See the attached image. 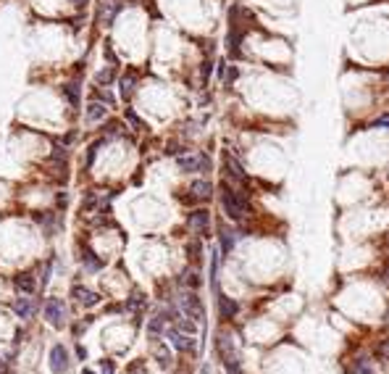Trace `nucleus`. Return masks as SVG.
Returning <instances> with one entry per match:
<instances>
[{
	"instance_id": "nucleus-31",
	"label": "nucleus",
	"mask_w": 389,
	"mask_h": 374,
	"mask_svg": "<svg viewBox=\"0 0 389 374\" xmlns=\"http://www.w3.org/2000/svg\"><path fill=\"white\" fill-rule=\"evenodd\" d=\"M103 53H105V56H108V61H111V64H119V61H116V53H113V48H111V42H105Z\"/></svg>"
},
{
	"instance_id": "nucleus-20",
	"label": "nucleus",
	"mask_w": 389,
	"mask_h": 374,
	"mask_svg": "<svg viewBox=\"0 0 389 374\" xmlns=\"http://www.w3.org/2000/svg\"><path fill=\"white\" fill-rule=\"evenodd\" d=\"M181 285H184V287H192V290H195L197 285H200V274H197L195 269H187L184 274H181Z\"/></svg>"
},
{
	"instance_id": "nucleus-33",
	"label": "nucleus",
	"mask_w": 389,
	"mask_h": 374,
	"mask_svg": "<svg viewBox=\"0 0 389 374\" xmlns=\"http://www.w3.org/2000/svg\"><path fill=\"white\" fill-rule=\"evenodd\" d=\"M216 74H218V79H224V77H226V64H218Z\"/></svg>"
},
{
	"instance_id": "nucleus-8",
	"label": "nucleus",
	"mask_w": 389,
	"mask_h": 374,
	"mask_svg": "<svg viewBox=\"0 0 389 374\" xmlns=\"http://www.w3.org/2000/svg\"><path fill=\"white\" fill-rule=\"evenodd\" d=\"M169 340H171V345L177 348V350H189V348H195V340H192V335H187V332H179L177 327H174V330H169Z\"/></svg>"
},
{
	"instance_id": "nucleus-1",
	"label": "nucleus",
	"mask_w": 389,
	"mask_h": 374,
	"mask_svg": "<svg viewBox=\"0 0 389 374\" xmlns=\"http://www.w3.org/2000/svg\"><path fill=\"white\" fill-rule=\"evenodd\" d=\"M221 203H224V211H226L234 221L245 219L247 213H250L247 198L242 195V193H234V190L229 187V185H224V190H221Z\"/></svg>"
},
{
	"instance_id": "nucleus-2",
	"label": "nucleus",
	"mask_w": 389,
	"mask_h": 374,
	"mask_svg": "<svg viewBox=\"0 0 389 374\" xmlns=\"http://www.w3.org/2000/svg\"><path fill=\"white\" fill-rule=\"evenodd\" d=\"M179 306L181 311L192 319V322H203L205 319V308H203V303H200V298H197L192 290H184V293L179 295Z\"/></svg>"
},
{
	"instance_id": "nucleus-10",
	"label": "nucleus",
	"mask_w": 389,
	"mask_h": 374,
	"mask_svg": "<svg viewBox=\"0 0 389 374\" xmlns=\"http://www.w3.org/2000/svg\"><path fill=\"white\" fill-rule=\"evenodd\" d=\"M105 113H108L105 103L92 101V103L87 105V111H85V121H87V124H97V121H103V119H105Z\"/></svg>"
},
{
	"instance_id": "nucleus-5",
	"label": "nucleus",
	"mask_w": 389,
	"mask_h": 374,
	"mask_svg": "<svg viewBox=\"0 0 389 374\" xmlns=\"http://www.w3.org/2000/svg\"><path fill=\"white\" fill-rule=\"evenodd\" d=\"M68 369V353L63 345H53L50 350V372L53 374H63Z\"/></svg>"
},
{
	"instance_id": "nucleus-34",
	"label": "nucleus",
	"mask_w": 389,
	"mask_h": 374,
	"mask_svg": "<svg viewBox=\"0 0 389 374\" xmlns=\"http://www.w3.org/2000/svg\"><path fill=\"white\" fill-rule=\"evenodd\" d=\"M0 374H11V369H8V364H5L3 358H0Z\"/></svg>"
},
{
	"instance_id": "nucleus-17",
	"label": "nucleus",
	"mask_w": 389,
	"mask_h": 374,
	"mask_svg": "<svg viewBox=\"0 0 389 374\" xmlns=\"http://www.w3.org/2000/svg\"><path fill=\"white\" fill-rule=\"evenodd\" d=\"M63 95L68 98V103H71V105H79V85H76V82L63 85Z\"/></svg>"
},
{
	"instance_id": "nucleus-9",
	"label": "nucleus",
	"mask_w": 389,
	"mask_h": 374,
	"mask_svg": "<svg viewBox=\"0 0 389 374\" xmlns=\"http://www.w3.org/2000/svg\"><path fill=\"white\" fill-rule=\"evenodd\" d=\"M13 311H16V316L19 319H32L34 316V311H37V306L32 303V298H16V301H13Z\"/></svg>"
},
{
	"instance_id": "nucleus-6",
	"label": "nucleus",
	"mask_w": 389,
	"mask_h": 374,
	"mask_svg": "<svg viewBox=\"0 0 389 374\" xmlns=\"http://www.w3.org/2000/svg\"><path fill=\"white\" fill-rule=\"evenodd\" d=\"M71 298H76V303H79V306H85V308H92V306H97V303H100V295L92 293V290H87V287H79V285L71 290Z\"/></svg>"
},
{
	"instance_id": "nucleus-14",
	"label": "nucleus",
	"mask_w": 389,
	"mask_h": 374,
	"mask_svg": "<svg viewBox=\"0 0 389 374\" xmlns=\"http://www.w3.org/2000/svg\"><path fill=\"white\" fill-rule=\"evenodd\" d=\"M121 98H124V101H129V98H132V93H134V85H137V74L134 71H129L126 77H121Z\"/></svg>"
},
{
	"instance_id": "nucleus-13",
	"label": "nucleus",
	"mask_w": 389,
	"mask_h": 374,
	"mask_svg": "<svg viewBox=\"0 0 389 374\" xmlns=\"http://www.w3.org/2000/svg\"><path fill=\"white\" fill-rule=\"evenodd\" d=\"M226 169H229V177L232 179H237V182H247V174L245 169L237 164V158H232V156H226Z\"/></svg>"
},
{
	"instance_id": "nucleus-26",
	"label": "nucleus",
	"mask_w": 389,
	"mask_h": 374,
	"mask_svg": "<svg viewBox=\"0 0 389 374\" xmlns=\"http://www.w3.org/2000/svg\"><path fill=\"white\" fill-rule=\"evenodd\" d=\"M163 330V316H155V319H150V324H148V332L150 335H158Z\"/></svg>"
},
{
	"instance_id": "nucleus-15",
	"label": "nucleus",
	"mask_w": 389,
	"mask_h": 374,
	"mask_svg": "<svg viewBox=\"0 0 389 374\" xmlns=\"http://www.w3.org/2000/svg\"><path fill=\"white\" fill-rule=\"evenodd\" d=\"M16 287H19L24 295H32L34 290H37V282H34L32 274H19V277H16Z\"/></svg>"
},
{
	"instance_id": "nucleus-23",
	"label": "nucleus",
	"mask_w": 389,
	"mask_h": 374,
	"mask_svg": "<svg viewBox=\"0 0 389 374\" xmlns=\"http://www.w3.org/2000/svg\"><path fill=\"white\" fill-rule=\"evenodd\" d=\"M126 121L137 129V132H142V129H145V121H142L140 116H137V113H134L132 108H126Z\"/></svg>"
},
{
	"instance_id": "nucleus-18",
	"label": "nucleus",
	"mask_w": 389,
	"mask_h": 374,
	"mask_svg": "<svg viewBox=\"0 0 389 374\" xmlns=\"http://www.w3.org/2000/svg\"><path fill=\"white\" fill-rule=\"evenodd\" d=\"M85 266H87L90 272H100V269H103V261L87 248V250H85Z\"/></svg>"
},
{
	"instance_id": "nucleus-35",
	"label": "nucleus",
	"mask_w": 389,
	"mask_h": 374,
	"mask_svg": "<svg viewBox=\"0 0 389 374\" xmlns=\"http://www.w3.org/2000/svg\"><path fill=\"white\" fill-rule=\"evenodd\" d=\"M208 74H210V64H203V79H208Z\"/></svg>"
},
{
	"instance_id": "nucleus-21",
	"label": "nucleus",
	"mask_w": 389,
	"mask_h": 374,
	"mask_svg": "<svg viewBox=\"0 0 389 374\" xmlns=\"http://www.w3.org/2000/svg\"><path fill=\"white\" fill-rule=\"evenodd\" d=\"M152 353H155L158 361H161V366H169L171 364V353H169V348H166L163 342H158V345L152 348Z\"/></svg>"
},
{
	"instance_id": "nucleus-28",
	"label": "nucleus",
	"mask_w": 389,
	"mask_h": 374,
	"mask_svg": "<svg viewBox=\"0 0 389 374\" xmlns=\"http://www.w3.org/2000/svg\"><path fill=\"white\" fill-rule=\"evenodd\" d=\"M142 303H145V301H142V295H140V293H134V295H132V301H129V308L137 311V308H142Z\"/></svg>"
},
{
	"instance_id": "nucleus-22",
	"label": "nucleus",
	"mask_w": 389,
	"mask_h": 374,
	"mask_svg": "<svg viewBox=\"0 0 389 374\" xmlns=\"http://www.w3.org/2000/svg\"><path fill=\"white\" fill-rule=\"evenodd\" d=\"M113 77H116V71H113V66H108V68H103V71L95 74V82L97 85H111Z\"/></svg>"
},
{
	"instance_id": "nucleus-38",
	"label": "nucleus",
	"mask_w": 389,
	"mask_h": 374,
	"mask_svg": "<svg viewBox=\"0 0 389 374\" xmlns=\"http://www.w3.org/2000/svg\"><path fill=\"white\" fill-rule=\"evenodd\" d=\"M82 374H95V372H90V369H85V372H82Z\"/></svg>"
},
{
	"instance_id": "nucleus-7",
	"label": "nucleus",
	"mask_w": 389,
	"mask_h": 374,
	"mask_svg": "<svg viewBox=\"0 0 389 374\" xmlns=\"http://www.w3.org/2000/svg\"><path fill=\"white\" fill-rule=\"evenodd\" d=\"M208 221H210L208 211H192V213H189V219H187V227L195 235H205V232H208Z\"/></svg>"
},
{
	"instance_id": "nucleus-29",
	"label": "nucleus",
	"mask_w": 389,
	"mask_h": 374,
	"mask_svg": "<svg viewBox=\"0 0 389 374\" xmlns=\"http://www.w3.org/2000/svg\"><path fill=\"white\" fill-rule=\"evenodd\" d=\"M237 77H239V68H237V66H226V77H224V79H226V82H234Z\"/></svg>"
},
{
	"instance_id": "nucleus-24",
	"label": "nucleus",
	"mask_w": 389,
	"mask_h": 374,
	"mask_svg": "<svg viewBox=\"0 0 389 374\" xmlns=\"http://www.w3.org/2000/svg\"><path fill=\"white\" fill-rule=\"evenodd\" d=\"M103 145V140H97V142H92L87 148V158H85V166H92V161H95V153H97V148Z\"/></svg>"
},
{
	"instance_id": "nucleus-19",
	"label": "nucleus",
	"mask_w": 389,
	"mask_h": 374,
	"mask_svg": "<svg viewBox=\"0 0 389 374\" xmlns=\"http://www.w3.org/2000/svg\"><path fill=\"white\" fill-rule=\"evenodd\" d=\"M234 232H229L226 227L224 230H221V250H224V253H232V248H234Z\"/></svg>"
},
{
	"instance_id": "nucleus-39",
	"label": "nucleus",
	"mask_w": 389,
	"mask_h": 374,
	"mask_svg": "<svg viewBox=\"0 0 389 374\" xmlns=\"http://www.w3.org/2000/svg\"><path fill=\"white\" fill-rule=\"evenodd\" d=\"M387 324H389V308H387Z\"/></svg>"
},
{
	"instance_id": "nucleus-36",
	"label": "nucleus",
	"mask_w": 389,
	"mask_h": 374,
	"mask_svg": "<svg viewBox=\"0 0 389 374\" xmlns=\"http://www.w3.org/2000/svg\"><path fill=\"white\" fill-rule=\"evenodd\" d=\"M381 356H389V342H384V345H381Z\"/></svg>"
},
{
	"instance_id": "nucleus-16",
	"label": "nucleus",
	"mask_w": 389,
	"mask_h": 374,
	"mask_svg": "<svg viewBox=\"0 0 389 374\" xmlns=\"http://www.w3.org/2000/svg\"><path fill=\"white\" fill-rule=\"evenodd\" d=\"M119 11H121V3H108V5H103V8H100V19L105 21V27H111V21L116 19Z\"/></svg>"
},
{
	"instance_id": "nucleus-40",
	"label": "nucleus",
	"mask_w": 389,
	"mask_h": 374,
	"mask_svg": "<svg viewBox=\"0 0 389 374\" xmlns=\"http://www.w3.org/2000/svg\"><path fill=\"white\" fill-rule=\"evenodd\" d=\"M387 282H389V269H387Z\"/></svg>"
},
{
	"instance_id": "nucleus-4",
	"label": "nucleus",
	"mask_w": 389,
	"mask_h": 374,
	"mask_svg": "<svg viewBox=\"0 0 389 374\" xmlns=\"http://www.w3.org/2000/svg\"><path fill=\"white\" fill-rule=\"evenodd\" d=\"M177 164H179L181 171H208V169H210V158L203 156V153H195V156H179Z\"/></svg>"
},
{
	"instance_id": "nucleus-27",
	"label": "nucleus",
	"mask_w": 389,
	"mask_h": 374,
	"mask_svg": "<svg viewBox=\"0 0 389 374\" xmlns=\"http://www.w3.org/2000/svg\"><path fill=\"white\" fill-rule=\"evenodd\" d=\"M187 253H189V258H192V261H197V258H200V242L192 240V242H189V248H187Z\"/></svg>"
},
{
	"instance_id": "nucleus-30",
	"label": "nucleus",
	"mask_w": 389,
	"mask_h": 374,
	"mask_svg": "<svg viewBox=\"0 0 389 374\" xmlns=\"http://www.w3.org/2000/svg\"><path fill=\"white\" fill-rule=\"evenodd\" d=\"M105 132H108V135H119V132H121V121H108Z\"/></svg>"
},
{
	"instance_id": "nucleus-37",
	"label": "nucleus",
	"mask_w": 389,
	"mask_h": 374,
	"mask_svg": "<svg viewBox=\"0 0 389 374\" xmlns=\"http://www.w3.org/2000/svg\"><path fill=\"white\" fill-rule=\"evenodd\" d=\"M71 3L76 5V8H82V5H87V0H71Z\"/></svg>"
},
{
	"instance_id": "nucleus-32",
	"label": "nucleus",
	"mask_w": 389,
	"mask_h": 374,
	"mask_svg": "<svg viewBox=\"0 0 389 374\" xmlns=\"http://www.w3.org/2000/svg\"><path fill=\"white\" fill-rule=\"evenodd\" d=\"M113 369H116V366H113V361H103L100 374H113Z\"/></svg>"
},
{
	"instance_id": "nucleus-12",
	"label": "nucleus",
	"mask_w": 389,
	"mask_h": 374,
	"mask_svg": "<svg viewBox=\"0 0 389 374\" xmlns=\"http://www.w3.org/2000/svg\"><path fill=\"white\" fill-rule=\"evenodd\" d=\"M237 311H239L237 301H232V298H226V295H218V314H221V319H232Z\"/></svg>"
},
{
	"instance_id": "nucleus-11",
	"label": "nucleus",
	"mask_w": 389,
	"mask_h": 374,
	"mask_svg": "<svg viewBox=\"0 0 389 374\" xmlns=\"http://www.w3.org/2000/svg\"><path fill=\"white\" fill-rule=\"evenodd\" d=\"M189 193H192L195 201H208V198L213 195V185L210 182H205V179H197V182H192Z\"/></svg>"
},
{
	"instance_id": "nucleus-25",
	"label": "nucleus",
	"mask_w": 389,
	"mask_h": 374,
	"mask_svg": "<svg viewBox=\"0 0 389 374\" xmlns=\"http://www.w3.org/2000/svg\"><path fill=\"white\" fill-rule=\"evenodd\" d=\"M177 330L192 335V332H195V322H189V319H177Z\"/></svg>"
},
{
	"instance_id": "nucleus-3",
	"label": "nucleus",
	"mask_w": 389,
	"mask_h": 374,
	"mask_svg": "<svg viewBox=\"0 0 389 374\" xmlns=\"http://www.w3.org/2000/svg\"><path fill=\"white\" fill-rule=\"evenodd\" d=\"M42 311H45V319H48L53 327H63V324H66L68 308H66V303L60 301V298H48Z\"/></svg>"
}]
</instances>
